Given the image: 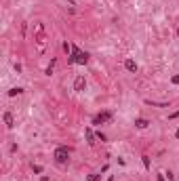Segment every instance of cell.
I'll list each match as a JSON object with an SVG mask.
<instances>
[{
  "instance_id": "6da1fadb",
  "label": "cell",
  "mask_w": 179,
  "mask_h": 181,
  "mask_svg": "<svg viewBox=\"0 0 179 181\" xmlns=\"http://www.w3.org/2000/svg\"><path fill=\"white\" fill-rule=\"evenodd\" d=\"M86 61H89V53H82L76 44H72V57H70V63H80V65H84Z\"/></svg>"
},
{
  "instance_id": "7a4b0ae2",
  "label": "cell",
  "mask_w": 179,
  "mask_h": 181,
  "mask_svg": "<svg viewBox=\"0 0 179 181\" xmlns=\"http://www.w3.org/2000/svg\"><path fill=\"white\" fill-rule=\"evenodd\" d=\"M53 156H55V160H57L59 164H66V162L70 160V150H68V147H57Z\"/></svg>"
},
{
  "instance_id": "3957f363",
  "label": "cell",
  "mask_w": 179,
  "mask_h": 181,
  "mask_svg": "<svg viewBox=\"0 0 179 181\" xmlns=\"http://www.w3.org/2000/svg\"><path fill=\"white\" fill-rule=\"evenodd\" d=\"M36 42H38V53H42L46 49V36L44 32H42V25L38 23V36H36Z\"/></svg>"
},
{
  "instance_id": "277c9868",
  "label": "cell",
  "mask_w": 179,
  "mask_h": 181,
  "mask_svg": "<svg viewBox=\"0 0 179 181\" xmlns=\"http://www.w3.org/2000/svg\"><path fill=\"white\" fill-rule=\"evenodd\" d=\"M110 118H112V112H101V114H97V116H95L93 124H103V122H107Z\"/></svg>"
},
{
  "instance_id": "5b68a950",
  "label": "cell",
  "mask_w": 179,
  "mask_h": 181,
  "mask_svg": "<svg viewBox=\"0 0 179 181\" xmlns=\"http://www.w3.org/2000/svg\"><path fill=\"white\" fill-rule=\"evenodd\" d=\"M84 84H86L84 76H78V78L74 80V90H82V89H84Z\"/></svg>"
},
{
  "instance_id": "8992f818",
  "label": "cell",
  "mask_w": 179,
  "mask_h": 181,
  "mask_svg": "<svg viewBox=\"0 0 179 181\" xmlns=\"http://www.w3.org/2000/svg\"><path fill=\"white\" fill-rule=\"evenodd\" d=\"M124 67H127L129 72H137V63H135L133 59H127V61H124Z\"/></svg>"
},
{
  "instance_id": "52a82bcc",
  "label": "cell",
  "mask_w": 179,
  "mask_h": 181,
  "mask_svg": "<svg viewBox=\"0 0 179 181\" xmlns=\"http://www.w3.org/2000/svg\"><path fill=\"white\" fill-rule=\"evenodd\" d=\"M4 124H7L9 129H13V114H11V112H4Z\"/></svg>"
},
{
  "instance_id": "ba28073f",
  "label": "cell",
  "mask_w": 179,
  "mask_h": 181,
  "mask_svg": "<svg viewBox=\"0 0 179 181\" xmlns=\"http://www.w3.org/2000/svg\"><path fill=\"white\" fill-rule=\"evenodd\" d=\"M148 124H150V122L145 118H137V120H135V126H137V129H145Z\"/></svg>"
},
{
  "instance_id": "9c48e42d",
  "label": "cell",
  "mask_w": 179,
  "mask_h": 181,
  "mask_svg": "<svg viewBox=\"0 0 179 181\" xmlns=\"http://www.w3.org/2000/svg\"><path fill=\"white\" fill-rule=\"evenodd\" d=\"M86 139H89L91 145H95V135H93V131H91V129H86Z\"/></svg>"
},
{
  "instance_id": "30bf717a",
  "label": "cell",
  "mask_w": 179,
  "mask_h": 181,
  "mask_svg": "<svg viewBox=\"0 0 179 181\" xmlns=\"http://www.w3.org/2000/svg\"><path fill=\"white\" fill-rule=\"evenodd\" d=\"M21 93H23V89H11V90H9L11 97H15V95H21Z\"/></svg>"
},
{
  "instance_id": "8fae6325",
  "label": "cell",
  "mask_w": 179,
  "mask_h": 181,
  "mask_svg": "<svg viewBox=\"0 0 179 181\" xmlns=\"http://www.w3.org/2000/svg\"><path fill=\"white\" fill-rule=\"evenodd\" d=\"M53 67H55V59H51V63H48V67H46V74H48V76H51Z\"/></svg>"
},
{
  "instance_id": "7c38bea8",
  "label": "cell",
  "mask_w": 179,
  "mask_h": 181,
  "mask_svg": "<svg viewBox=\"0 0 179 181\" xmlns=\"http://www.w3.org/2000/svg\"><path fill=\"white\" fill-rule=\"evenodd\" d=\"M32 171H34V173H38V175H40V173H42V166H40V164H32Z\"/></svg>"
},
{
  "instance_id": "4fadbf2b",
  "label": "cell",
  "mask_w": 179,
  "mask_h": 181,
  "mask_svg": "<svg viewBox=\"0 0 179 181\" xmlns=\"http://www.w3.org/2000/svg\"><path fill=\"white\" fill-rule=\"evenodd\" d=\"M99 179H101V173H95V175L89 177V181H99Z\"/></svg>"
},
{
  "instance_id": "5bb4252c",
  "label": "cell",
  "mask_w": 179,
  "mask_h": 181,
  "mask_svg": "<svg viewBox=\"0 0 179 181\" xmlns=\"http://www.w3.org/2000/svg\"><path fill=\"white\" fill-rule=\"evenodd\" d=\"M143 166L150 168V158H148V156H143Z\"/></svg>"
},
{
  "instance_id": "9a60e30c",
  "label": "cell",
  "mask_w": 179,
  "mask_h": 181,
  "mask_svg": "<svg viewBox=\"0 0 179 181\" xmlns=\"http://www.w3.org/2000/svg\"><path fill=\"white\" fill-rule=\"evenodd\" d=\"M171 80H173V84H179V74H177V76H173Z\"/></svg>"
},
{
  "instance_id": "2e32d148",
  "label": "cell",
  "mask_w": 179,
  "mask_h": 181,
  "mask_svg": "<svg viewBox=\"0 0 179 181\" xmlns=\"http://www.w3.org/2000/svg\"><path fill=\"white\" fill-rule=\"evenodd\" d=\"M173 118H179V112H173V114H171V120Z\"/></svg>"
},
{
  "instance_id": "e0dca14e",
  "label": "cell",
  "mask_w": 179,
  "mask_h": 181,
  "mask_svg": "<svg viewBox=\"0 0 179 181\" xmlns=\"http://www.w3.org/2000/svg\"><path fill=\"white\" fill-rule=\"evenodd\" d=\"M156 181H164V175H158V177H156Z\"/></svg>"
},
{
  "instance_id": "ac0fdd59",
  "label": "cell",
  "mask_w": 179,
  "mask_h": 181,
  "mask_svg": "<svg viewBox=\"0 0 179 181\" xmlns=\"http://www.w3.org/2000/svg\"><path fill=\"white\" fill-rule=\"evenodd\" d=\"M175 137H177V139H179V129H177V133H175Z\"/></svg>"
},
{
  "instance_id": "d6986e66",
  "label": "cell",
  "mask_w": 179,
  "mask_h": 181,
  "mask_svg": "<svg viewBox=\"0 0 179 181\" xmlns=\"http://www.w3.org/2000/svg\"><path fill=\"white\" fill-rule=\"evenodd\" d=\"M107 181H114V177H110V179H107Z\"/></svg>"
},
{
  "instance_id": "ffe728a7",
  "label": "cell",
  "mask_w": 179,
  "mask_h": 181,
  "mask_svg": "<svg viewBox=\"0 0 179 181\" xmlns=\"http://www.w3.org/2000/svg\"><path fill=\"white\" fill-rule=\"evenodd\" d=\"M177 36H179V28H177Z\"/></svg>"
}]
</instances>
